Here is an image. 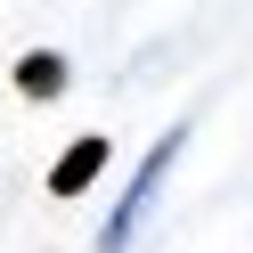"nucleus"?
<instances>
[{
    "label": "nucleus",
    "instance_id": "nucleus-1",
    "mask_svg": "<svg viewBox=\"0 0 253 253\" xmlns=\"http://www.w3.org/2000/svg\"><path fill=\"white\" fill-rule=\"evenodd\" d=\"M171 155H180V131H164V139H155V155H147V164H139V180H131V196H123V204H115V220H106V237H98V253H123V245H131V229H139V212H147V196H155V180H164V171H171Z\"/></svg>",
    "mask_w": 253,
    "mask_h": 253
},
{
    "label": "nucleus",
    "instance_id": "nucleus-2",
    "mask_svg": "<svg viewBox=\"0 0 253 253\" xmlns=\"http://www.w3.org/2000/svg\"><path fill=\"white\" fill-rule=\"evenodd\" d=\"M106 164H115V139H98V131H82V139H74V147H66V155H57V164H49V196H57V204H74V196H90Z\"/></svg>",
    "mask_w": 253,
    "mask_h": 253
},
{
    "label": "nucleus",
    "instance_id": "nucleus-3",
    "mask_svg": "<svg viewBox=\"0 0 253 253\" xmlns=\"http://www.w3.org/2000/svg\"><path fill=\"white\" fill-rule=\"evenodd\" d=\"M17 90L25 98H57V90H66V57L57 49H25L17 57Z\"/></svg>",
    "mask_w": 253,
    "mask_h": 253
}]
</instances>
